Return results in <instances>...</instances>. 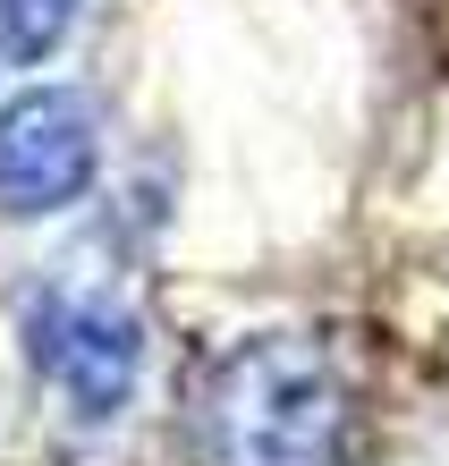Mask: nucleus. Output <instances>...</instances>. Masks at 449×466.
<instances>
[{
    "label": "nucleus",
    "mask_w": 449,
    "mask_h": 466,
    "mask_svg": "<svg viewBox=\"0 0 449 466\" xmlns=\"http://www.w3.org/2000/svg\"><path fill=\"white\" fill-rule=\"evenodd\" d=\"M348 390L331 356L297 331L238 339L204 381V450L212 466H340Z\"/></svg>",
    "instance_id": "1"
},
{
    "label": "nucleus",
    "mask_w": 449,
    "mask_h": 466,
    "mask_svg": "<svg viewBox=\"0 0 449 466\" xmlns=\"http://www.w3.org/2000/svg\"><path fill=\"white\" fill-rule=\"evenodd\" d=\"M102 170V119L77 86H35L0 111V204L9 212H60Z\"/></svg>",
    "instance_id": "3"
},
{
    "label": "nucleus",
    "mask_w": 449,
    "mask_h": 466,
    "mask_svg": "<svg viewBox=\"0 0 449 466\" xmlns=\"http://www.w3.org/2000/svg\"><path fill=\"white\" fill-rule=\"evenodd\" d=\"M26 356H35V373L60 390L68 424L102 432L128 407V390H136L145 322L110 289H43V306L26 314Z\"/></svg>",
    "instance_id": "2"
},
{
    "label": "nucleus",
    "mask_w": 449,
    "mask_h": 466,
    "mask_svg": "<svg viewBox=\"0 0 449 466\" xmlns=\"http://www.w3.org/2000/svg\"><path fill=\"white\" fill-rule=\"evenodd\" d=\"M86 0H0V51L9 60H51Z\"/></svg>",
    "instance_id": "4"
}]
</instances>
